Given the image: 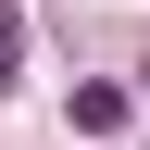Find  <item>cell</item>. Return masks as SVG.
Segmentation results:
<instances>
[{
  "instance_id": "1",
  "label": "cell",
  "mask_w": 150,
  "mask_h": 150,
  "mask_svg": "<svg viewBox=\"0 0 150 150\" xmlns=\"http://www.w3.org/2000/svg\"><path fill=\"white\" fill-rule=\"evenodd\" d=\"M0 75H13V0H0Z\"/></svg>"
}]
</instances>
